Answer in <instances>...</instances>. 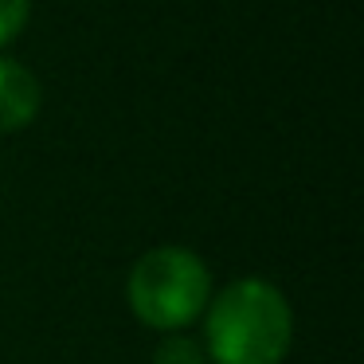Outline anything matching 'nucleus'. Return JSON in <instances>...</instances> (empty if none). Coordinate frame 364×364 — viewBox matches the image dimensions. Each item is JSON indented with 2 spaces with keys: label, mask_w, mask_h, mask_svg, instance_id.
Masks as SVG:
<instances>
[{
  "label": "nucleus",
  "mask_w": 364,
  "mask_h": 364,
  "mask_svg": "<svg viewBox=\"0 0 364 364\" xmlns=\"http://www.w3.org/2000/svg\"><path fill=\"white\" fill-rule=\"evenodd\" d=\"M294 317L270 282L243 278L208 309V348L220 364H278L290 353Z\"/></svg>",
  "instance_id": "nucleus-1"
},
{
  "label": "nucleus",
  "mask_w": 364,
  "mask_h": 364,
  "mask_svg": "<svg viewBox=\"0 0 364 364\" xmlns=\"http://www.w3.org/2000/svg\"><path fill=\"white\" fill-rule=\"evenodd\" d=\"M212 274L184 247H157L141 255L129 274V306L153 329H181L208 306Z\"/></svg>",
  "instance_id": "nucleus-2"
},
{
  "label": "nucleus",
  "mask_w": 364,
  "mask_h": 364,
  "mask_svg": "<svg viewBox=\"0 0 364 364\" xmlns=\"http://www.w3.org/2000/svg\"><path fill=\"white\" fill-rule=\"evenodd\" d=\"M40 110V82L28 67L0 59V134L28 126Z\"/></svg>",
  "instance_id": "nucleus-3"
},
{
  "label": "nucleus",
  "mask_w": 364,
  "mask_h": 364,
  "mask_svg": "<svg viewBox=\"0 0 364 364\" xmlns=\"http://www.w3.org/2000/svg\"><path fill=\"white\" fill-rule=\"evenodd\" d=\"M24 20H28V0H0V43H9L24 28Z\"/></svg>",
  "instance_id": "nucleus-4"
},
{
  "label": "nucleus",
  "mask_w": 364,
  "mask_h": 364,
  "mask_svg": "<svg viewBox=\"0 0 364 364\" xmlns=\"http://www.w3.org/2000/svg\"><path fill=\"white\" fill-rule=\"evenodd\" d=\"M157 364H200V353L192 341H165L157 348Z\"/></svg>",
  "instance_id": "nucleus-5"
}]
</instances>
